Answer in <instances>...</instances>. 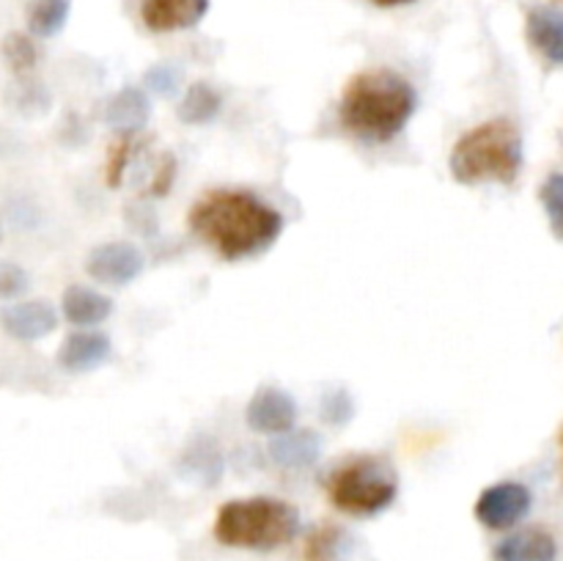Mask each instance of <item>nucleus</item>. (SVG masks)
Returning a JSON list of instances; mask_svg holds the SVG:
<instances>
[{
	"label": "nucleus",
	"mask_w": 563,
	"mask_h": 561,
	"mask_svg": "<svg viewBox=\"0 0 563 561\" xmlns=\"http://www.w3.org/2000/svg\"><path fill=\"white\" fill-rule=\"evenodd\" d=\"M174 176H176L174 154H163L157 163V170H154L152 182H148V190H152L154 196H165V193L170 190V185H174Z\"/></svg>",
	"instance_id": "nucleus-26"
},
{
	"label": "nucleus",
	"mask_w": 563,
	"mask_h": 561,
	"mask_svg": "<svg viewBox=\"0 0 563 561\" xmlns=\"http://www.w3.org/2000/svg\"><path fill=\"white\" fill-rule=\"evenodd\" d=\"M60 311L77 328H93V324L104 322V319L113 314V300L102 292L91 289V286H69L64 292V300H60Z\"/></svg>",
	"instance_id": "nucleus-15"
},
{
	"label": "nucleus",
	"mask_w": 563,
	"mask_h": 561,
	"mask_svg": "<svg viewBox=\"0 0 563 561\" xmlns=\"http://www.w3.org/2000/svg\"><path fill=\"white\" fill-rule=\"evenodd\" d=\"M324 493H328L330 504L344 515H383L399 495V473L385 457H352L328 473Z\"/></svg>",
	"instance_id": "nucleus-5"
},
{
	"label": "nucleus",
	"mask_w": 563,
	"mask_h": 561,
	"mask_svg": "<svg viewBox=\"0 0 563 561\" xmlns=\"http://www.w3.org/2000/svg\"><path fill=\"white\" fill-rule=\"evenodd\" d=\"M449 170L460 185H511L522 170V135L511 119L473 127L451 148Z\"/></svg>",
	"instance_id": "nucleus-3"
},
{
	"label": "nucleus",
	"mask_w": 563,
	"mask_h": 561,
	"mask_svg": "<svg viewBox=\"0 0 563 561\" xmlns=\"http://www.w3.org/2000/svg\"><path fill=\"white\" fill-rule=\"evenodd\" d=\"M0 328L16 341H38L58 328V314L47 300L9 302L0 311Z\"/></svg>",
	"instance_id": "nucleus-9"
},
{
	"label": "nucleus",
	"mask_w": 563,
	"mask_h": 561,
	"mask_svg": "<svg viewBox=\"0 0 563 561\" xmlns=\"http://www.w3.org/2000/svg\"><path fill=\"white\" fill-rule=\"evenodd\" d=\"M220 108L223 97L209 82H192L179 102V119L190 127H201L218 119Z\"/></svg>",
	"instance_id": "nucleus-17"
},
{
	"label": "nucleus",
	"mask_w": 563,
	"mask_h": 561,
	"mask_svg": "<svg viewBox=\"0 0 563 561\" xmlns=\"http://www.w3.org/2000/svg\"><path fill=\"white\" fill-rule=\"evenodd\" d=\"M526 36L548 64L563 66V11L550 6H537L528 11Z\"/></svg>",
	"instance_id": "nucleus-12"
},
{
	"label": "nucleus",
	"mask_w": 563,
	"mask_h": 561,
	"mask_svg": "<svg viewBox=\"0 0 563 561\" xmlns=\"http://www.w3.org/2000/svg\"><path fill=\"white\" fill-rule=\"evenodd\" d=\"M0 240H3V226H0Z\"/></svg>",
	"instance_id": "nucleus-28"
},
{
	"label": "nucleus",
	"mask_w": 563,
	"mask_h": 561,
	"mask_svg": "<svg viewBox=\"0 0 563 561\" xmlns=\"http://www.w3.org/2000/svg\"><path fill=\"white\" fill-rule=\"evenodd\" d=\"M135 148H137V141L132 135H124L113 148H110L108 165H104V179H108L110 187L121 185V176H124L126 168H130L132 157H135Z\"/></svg>",
	"instance_id": "nucleus-22"
},
{
	"label": "nucleus",
	"mask_w": 563,
	"mask_h": 561,
	"mask_svg": "<svg viewBox=\"0 0 563 561\" xmlns=\"http://www.w3.org/2000/svg\"><path fill=\"white\" fill-rule=\"evenodd\" d=\"M561 449H563V432H561Z\"/></svg>",
	"instance_id": "nucleus-29"
},
{
	"label": "nucleus",
	"mask_w": 563,
	"mask_h": 561,
	"mask_svg": "<svg viewBox=\"0 0 563 561\" xmlns=\"http://www.w3.org/2000/svg\"><path fill=\"white\" fill-rule=\"evenodd\" d=\"M539 201H542L544 215L550 220V229L555 237L563 240V174H550L544 179L542 190H539Z\"/></svg>",
	"instance_id": "nucleus-21"
},
{
	"label": "nucleus",
	"mask_w": 563,
	"mask_h": 561,
	"mask_svg": "<svg viewBox=\"0 0 563 561\" xmlns=\"http://www.w3.org/2000/svg\"><path fill=\"white\" fill-rule=\"evenodd\" d=\"M209 11V0H141V20L152 33L187 31Z\"/></svg>",
	"instance_id": "nucleus-10"
},
{
	"label": "nucleus",
	"mask_w": 563,
	"mask_h": 561,
	"mask_svg": "<svg viewBox=\"0 0 563 561\" xmlns=\"http://www.w3.org/2000/svg\"><path fill=\"white\" fill-rule=\"evenodd\" d=\"M152 108H148V99L141 88H121L119 94H113L104 108V119L113 130L124 132V135H135L141 127H146Z\"/></svg>",
	"instance_id": "nucleus-16"
},
{
	"label": "nucleus",
	"mask_w": 563,
	"mask_h": 561,
	"mask_svg": "<svg viewBox=\"0 0 563 561\" xmlns=\"http://www.w3.org/2000/svg\"><path fill=\"white\" fill-rule=\"evenodd\" d=\"M344 559V531L333 522H319L306 534L302 561H341Z\"/></svg>",
	"instance_id": "nucleus-18"
},
{
	"label": "nucleus",
	"mask_w": 563,
	"mask_h": 561,
	"mask_svg": "<svg viewBox=\"0 0 563 561\" xmlns=\"http://www.w3.org/2000/svg\"><path fill=\"white\" fill-rule=\"evenodd\" d=\"M372 3L379 6V9H399V6H410L416 0H372Z\"/></svg>",
	"instance_id": "nucleus-27"
},
{
	"label": "nucleus",
	"mask_w": 563,
	"mask_h": 561,
	"mask_svg": "<svg viewBox=\"0 0 563 561\" xmlns=\"http://www.w3.org/2000/svg\"><path fill=\"white\" fill-rule=\"evenodd\" d=\"M418 108L416 88L390 69H366L344 86L339 119L363 143H390Z\"/></svg>",
	"instance_id": "nucleus-2"
},
{
	"label": "nucleus",
	"mask_w": 563,
	"mask_h": 561,
	"mask_svg": "<svg viewBox=\"0 0 563 561\" xmlns=\"http://www.w3.org/2000/svg\"><path fill=\"white\" fill-rule=\"evenodd\" d=\"M146 267L141 248L132 242H104L88 253L86 270L93 280L108 286L132 284Z\"/></svg>",
	"instance_id": "nucleus-7"
},
{
	"label": "nucleus",
	"mask_w": 563,
	"mask_h": 561,
	"mask_svg": "<svg viewBox=\"0 0 563 561\" xmlns=\"http://www.w3.org/2000/svg\"><path fill=\"white\" fill-rule=\"evenodd\" d=\"M110 358V339L102 333H93V330H77V333L66 336L64 344H60L58 366L69 374L80 372H93L97 366H102Z\"/></svg>",
	"instance_id": "nucleus-11"
},
{
	"label": "nucleus",
	"mask_w": 563,
	"mask_h": 561,
	"mask_svg": "<svg viewBox=\"0 0 563 561\" xmlns=\"http://www.w3.org/2000/svg\"><path fill=\"white\" fill-rule=\"evenodd\" d=\"M192 234L225 262L269 251L284 234V215L247 190H212L187 215Z\"/></svg>",
	"instance_id": "nucleus-1"
},
{
	"label": "nucleus",
	"mask_w": 563,
	"mask_h": 561,
	"mask_svg": "<svg viewBox=\"0 0 563 561\" xmlns=\"http://www.w3.org/2000/svg\"><path fill=\"white\" fill-rule=\"evenodd\" d=\"M495 561H555L559 559V544L555 537L544 528H522L511 534L495 548Z\"/></svg>",
	"instance_id": "nucleus-14"
},
{
	"label": "nucleus",
	"mask_w": 563,
	"mask_h": 561,
	"mask_svg": "<svg viewBox=\"0 0 563 561\" xmlns=\"http://www.w3.org/2000/svg\"><path fill=\"white\" fill-rule=\"evenodd\" d=\"M319 410H322L324 421L333 424V427H341V424H346L352 418L355 405H352V396L346 394L344 388H335V391H328V394L322 396V405H319Z\"/></svg>",
	"instance_id": "nucleus-24"
},
{
	"label": "nucleus",
	"mask_w": 563,
	"mask_h": 561,
	"mask_svg": "<svg viewBox=\"0 0 563 561\" xmlns=\"http://www.w3.org/2000/svg\"><path fill=\"white\" fill-rule=\"evenodd\" d=\"M300 531V515L286 501L273 495L234 498L214 515L212 534L225 548L275 550L289 544Z\"/></svg>",
	"instance_id": "nucleus-4"
},
{
	"label": "nucleus",
	"mask_w": 563,
	"mask_h": 561,
	"mask_svg": "<svg viewBox=\"0 0 563 561\" xmlns=\"http://www.w3.org/2000/svg\"><path fill=\"white\" fill-rule=\"evenodd\" d=\"M245 421L258 435H280L295 427L297 402L284 388H262L247 402Z\"/></svg>",
	"instance_id": "nucleus-8"
},
{
	"label": "nucleus",
	"mask_w": 563,
	"mask_h": 561,
	"mask_svg": "<svg viewBox=\"0 0 563 561\" xmlns=\"http://www.w3.org/2000/svg\"><path fill=\"white\" fill-rule=\"evenodd\" d=\"M69 11L71 0H33L27 6V28H31L33 36L49 38L58 31H64Z\"/></svg>",
	"instance_id": "nucleus-19"
},
{
	"label": "nucleus",
	"mask_w": 563,
	"mask_h": 561,
	"mask_svg": "<svg viewBox=\"0 0 563 561\" xmlns=\"http://www.w3.org/2000/svg\"><path fill=\"white\" fill-rule=\"evenodd\" d=\"M143 82H146L157 97H174V94L179 91L181 69L174 64H154L152 69L143 75Z\"/></svg>",
	"instance_id": "nucleus-23"
},
{
	"label": "nucleus",
	"mask_w": 563,
	"mask_h": 561,
	"mask_svg": "<svg viewBox=\"0 0 563 561\" xmlns=\"http://www.w3.org/2000/svg\"><path fill=\"white\" fill-rule=\"evenodd\" d=\"M27 273L20 264L0 262V300H14L27 289Z\"/></svg>",
	"instance_id": "nucleus-25"
},
{
	"label": "nucleus",
	"mask_w": 563,
	"mask_h": 561,
	"mask_svg": "<svg viewBox=\"0 0 563 561\" xmlns=\"http://www.w3.org/2000/svg\"><path fill=\"white\" fill-rule=\"evenodd\" d=\"M319 454H322V440L311 429H286V432L275 435L269 443V457L275 465L289 468V471L311 468Z\"/></svg>",
	"instance_id": "nucleus-13"
},
{
	"label": "nucleus",
	"mask_w": 563,
	"mask_h": 561,
	"mask_svg": "<svg viewBox=\"0 0 563 561\" xmlns=\"http://www.w3.org/2000/svg\"><path fill=\"white\" fill-rule=\"evenodd\" d=\"M0 55H3V64L9 66L14 75H27L38 61L36 44H33V38L25 36V33H9V36L3 38V44H0Z\"/></svg>",
	"instance_id": "nucleus-20"
},
{
	"label": "nucleus",
	"mask_w": 563,
	"mask_h": 561,
	"mask_svg": "<svg viewBox=\"0 0 563 561\" xmlns=\"http://www.w3.org/2000/svg\"><path fill=\"white\" fill-rule=\"evenodd\" d=\"M533 495L520 482H498L476 498L473 515L489 531H509L531 512Z\"/></svg>",
	"instance_id": "nucleus-6"
}]
</instances>
